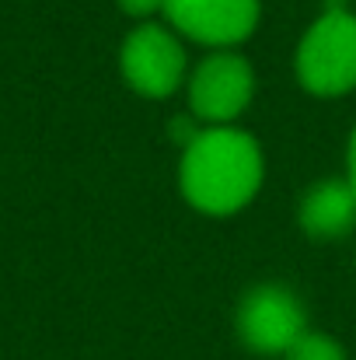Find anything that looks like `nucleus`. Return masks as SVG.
I'll use <instances>...</instances> for the list:
<instances>
[{
	"label": "nucleus",
	"mask_w": 356,
	"mask_h": 360,
	"mask_svg": "<svg viewBox=\"0 0 356 360\" xmlns=\"http://www.w3.org/2000/svg\"><path fill=\"white\" fill-rule=\"evenodd\" d=\"M164 18L178 35L228 49L255 32L258 0H164Z\"/></svg>",
	"instance_id": "423d86ee"
},
{
	"label": "nucleus",
	"mask_w": 356,
	"mask_h": 360,
	"mask_svg": "<svg viewBox=\"0 0 356 360\" xmlns=\"http://www.w3.org/2000/svg\"><path fill=\"white\" fill-rule=\"evenodd\" d=\"M308 333V315L297 294L279 283L251 287L237 308V336L255 354H286Z\"/></svg>",
	"instance_id": "39448f33"
},
{
	"label": "nucleus",
	"mask_w": 356,
	"mask_h": 360,
	"mask_svg": "<svg viewBox=\"0 0 356 360\" xmlns=\"http://www.w3.org/2000/svg\"><path fill=\"white\" fill-rule=\"evenodd\" d=\"M297 77L318 98H339L356 88V14L329 7L297 46Z\"/></svg>",
	"instance_id": "f03ea898"
},
{
	"label": "nucleus",
	"mask_w": 356,
	"mask_h": 360,
	"mask_svg": "<svg viewBox=\"0 0 356 360\" xmlns=\"http://www.w3.org/2000/svg\"><path fill=\"white\" fill-rule=\"evenodd\" d=\"M286 360H346V350L332 340V336H322V333H304L286 354Z\"/></svg>",
	"instance_id": "6e6552de"
},
{
	"label": "nucleus",
	"mask_w": 356,
	"mask_h": 360,
	"mask_svg": "<svg viewBox=\"0 0 356 360\" xmlns=\"http://www.w3.org/2000/svg\"><path fill=\"white\" fill-rule=\"evenodd\" d=\"M346 182L353 186V193H356V129H353V136H350V154H346Z\"/></svg>",
	"instance_id": "9d476101"
},
{
	"label": "nucleus",
	"mask_w": 356,
	"mask_h": 360,
	"mask_svg": "<svg viewBox=\"0 0 356 360\" xmlns=\"http://www.w3.org/2000/svg\"><path fill=\"white\" fill-rule=\"evenodd\" d=\"M178 186L189 207L210 217L237 214L262 186V150L255 136L235 126H203L199 136L182 147Z\"/></svg>",
	"instance_id": "f257e3e1"
},
{
	"label": "nucleus",
	"mask_w": 356,
	"mask_h": 360,
	"mask_svg": "<svg viewBox=\"0 0 356 360\" xmlns=\"http://www.w3.org/2000/svg\"><path fill=\"white\" fill-rule=\"evenodd\" d=\"M119 63L126 84L143 98H168L175 88H182L189 67L178 35L161 25H140L136 32H129Z\"/></svg>",
	"instance_id": "20e7f679"
},
{
	"label": "nucleus",
	"mask_w": 356,
	"mask_h": 360,
	"mask_svg": "<svg viewBox=\"0 0 356 360\" xmlns=\"http://www.w3.org/2000/svg\"><path fill=\"white\" fill-rule=\"evenodd\" d=\"M119 7L129 18H150V14L164 11V0H119Z\"/></svg>",
	"instance_id": "1a4fd4ad"
},
{
	"label": "nucleus",
	"mask_w": 356,
	"mask_h": 360,
	"mask_svg": "<svg viewBox=\"0 0 356 360\" xmlns=\"http://www.w3.org/2000/svg\"><path fill=\"white\" fill-rule=\"evenodd\" d=\"M255 95V74L244 56L217 49L189 77V109L206 126H231Z\"/></svg>",
	"instance_id": "7ed1b4c3"
},
{
	"label": "nucleus",
	"mask_w": 356,
	"mask_h": 360,
	"mask_svg": "<svg viewBox=\"0 0 356 360\" xmlns=\"http://www.w3.org/2000/svg\"><path fill=\"white\" fill-rule=\"evenodd\" d=\"M356 224V193L346 179H325L301 200V228L311 238H343Z\"/></svg>",
	"instance_id": "0eeeda50"
}]
</instances>
